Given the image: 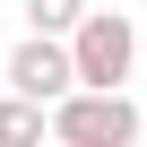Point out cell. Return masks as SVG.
<instances>
[{
	"label": "cell",
	"instance_id": "obj_3",
	"mask_svg": "<svg viewBox=\"0 0 147 147\" xmlns=\"http://www.w3.org/2000/svg\"><path fill=\"white\" fill-rule=\"evenodd\" d=\"M9 87L18 95H35V104H52V95H69L78 87V69H69V35H18L9 43Z\"/></svg>",
	"mask_w": 147,
	"mask_h": 147
},
{
	"label": "cell",
	"instance_id": "obj_5",
	"mask_svg": "<svg viewBox=\"0 0 147 147\" xmlns=\"http://www.w3.org/2000/svg\"><path fill=\"white\" fill-rule=\"evenodd\" d=\"M18 9H26V26H35V35H69V26L87 18V0H18Z\"/></svg>",
	"mask_w": 147,
	"mask_h": 147
},
{
	"label": "cell",
	"instance_id": "obj_1",
	"mask_svg": "<svg viewBox=\"0 0 147 147\" xmlns=\"http://www.w3.org/2000/svg\"><path fill=\"white\" fill-rule=\"evenodd\" d=\"M147 130V113L130 104V87H69L52 95V138L61 147H130Z\"/></svg>",
	"mask_w": 147,
	"mask_h": 147
},
{
	"label": "cell",
	"instance_id": "obj_4",
	"mask_svg": "<svg viewBox=\"0 0 147 147\" xmlns=\"http://www.w3.org/2000/svg\"><path fill=\"white\" fill-rule=\"evenodd\" d=\"M35 138H52V104H35V95H0V147H35Z\"/></svg>",
	"mask_w": 147,
	"mask_h": 147
},
{
	"label": "cell",
	"instance_id": "obj_2",
	"mask_svg": "<svg viewBox=\"0 0 147 147\" xmlns=\"http://www.w3.org/2000/svg\"><path fill=\"white\" fill-rule=\"evenodd\" d=\"M69 69H78V87H130V69H138V18L87 0V18L69 26Z\"/></svg>",
	"mask_w": 147,
	"mask_h": 147
}]
</instances>
